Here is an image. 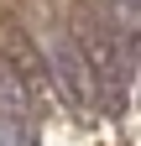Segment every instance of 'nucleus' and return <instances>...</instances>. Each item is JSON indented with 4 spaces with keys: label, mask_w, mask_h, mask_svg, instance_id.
<instances>
[{
    "label": "nucleus",
    "mask_w": 141,
    "mask_h": 146,
    "mask_svg": "<svg viewBox=\"0 0 141 146\" xmlns=\"http://www.w3.org/2000/svg\"><path fill=\"white\" fill-rule=\"evenodd\" d=\"M73 47H78V58H84V73H89V94H94L104 110H120V104H126V78H131V68H126V58H120L115 31L89 21Z\"/></svg>",
    "instance_id": "1"
},
{
    "label": "nucleus",
    "mask_w": 141,
    "mask_h": 146,
    "mask_svg": "<svg viewBox=\"0 0 141 146\" xmlns=\"http://www.w3.org/2000/svg\"><path fill=\"white\" fill-rule=\"evenodd\" d=\"M42 63H47V78L58 84V94L68 110H89V73H84V58H78V47H73V36H52L47 52H42Z\"/></svg>",
    "instance_id": "2"
},
{
    "label": "nucleus",
    "mask_w": 141,
    "mask_h": 146,
    "mask_svg": "<svg viewBox=\"0 0 141 146\" xmlns=\"http://www.w3.org/2000/svg\"><path fill=\"white\" fill-rule=\"evenodd\" d=\"M0 58H5V73L16 84H31V78H47V63H42V47L31 42V36L16 26V21H5L0 26Z\"/></svg>",
    "instance_id": "3"
},
{
    "label": "nucleus",
    "mask_w": 141,
    "mask_h": 146,
    "mask_svg": "<svg viewBox=\"0 0 141 146\" xmlns=\"http://www.w3.org/2000/svg\"><path fill=\"white\" fill-rule=\"evenodd\" d=\"M0 120H11V125H26V89L16 84L5 68H0Z\"/></svg>",
    "instance_id": "4"
},
{
    "label": "nucleus",
    "mask_w": 141,
    "mask_h": 146,
    "mask_svg": "<svg viewBox=\"0 0 141 146\" xmlns=\"http://www.w3.org/2000/svg\"><path fill=\"white\" fill-rule=\"evenodd\" d=\"M0 146H37V136H31V125H11V120H0Z\"/></svg>",
    "instance_id": "5"
},
{
    "label": "nucleus",
    "mask_w": 141,
    "mask_h": 146,
    "mask_svg": "<svg viewBox=\"0 0 141 146\" xmlns=\"http://www.w3.org/2000/svg\"><path fill=\"white\" fill-rule=\"evenodd\" d=\"M120 11H126L131 21H141V0H120Z\"/></svg>",
    "instance_id": "6"
}]
</instances>
